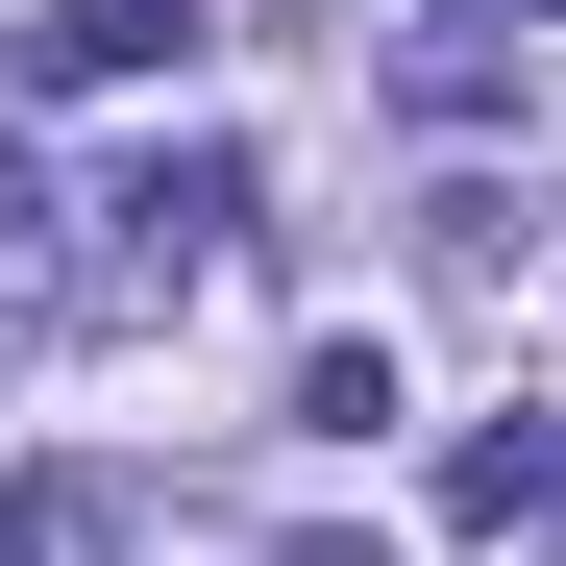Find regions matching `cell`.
Returning <instances> with one entry per match:
<instances>
[{
  "instance_id": "cell-1",
  "label": "cell",
  "mask_w": 566,
  "mask_h": 566,
  "mask_svg": "<svg viewBox=\"0 0 566 566\" xmlns=\"http://www.w3.org/2000/svg\"><path fill=\"white\" fill-rule=\"evenodd\" d=\"M99 222H124V271L172 296V271H222V222H247V148H148V172H124Z\"/></svg>"
},
{
  "instance_id": "cell-4",
  "label": "cell",
  "mask_w": 566,
  "mask_h": 566,
  "mask_svg": "<svg viewBox=\"0 0 566 566\" xmlns=\"http://www.w3.org/2000/svg\"><path fill=\"white\" fill-rule=\"evenodd\" d=\"M296 443H395V345H296Z\"/></svg>"
},
{
  "instance_id": "cell-2",
  "label": "cell",
  "mask_w": 566,
  "mask_h": 566,
  "mask_svg": "<svg viewBox=\"0 0 566 566\" xmlns=\"http://www.w3.org/2000/svg\"><path fill=\"white\" fill-rule=\"evenodd\" d=\"M198 25H172V0H50L25 25V99H124V74H172Z\"/></svg>"
},
{
  "instance_id": "cell-3",
  "label": "cell",
  "mask_w": 566,
  "mask_h": 566,
  "mask_svg": "<svg viewBox=\"0 0 566 566\" xmlns=\"http://www.w3.org/2000/svg\"><path fill=\"white\" fill-rule=\"evenodd\" d=\"M419 271H443V296H493V271H517V172H443V198H419Z\"/></svg>"
},
{
  "instance_id": "cell-5",
  "label": "cell",
  "mask_w": 566,
  "mask_h": 566,
  "mask_svg": "<svg viewBox=\"0 0 566 566\" xmlns=\"http://www.w3.org/2000/svg\"><path fill=\"white\" fill-rule=\"evenodd\" d=\"M25 222H50V172H25V148H0V247H25Z\"/></svg>"
}]
</instances>
